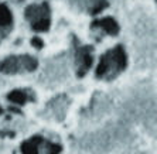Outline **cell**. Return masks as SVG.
<instances>
[{"mask_svg": "<svg viewBox=\"0 0 157 154\" xmlns=\"http://www.w3.org/2000/svg\"><path fill=\"white\" fill-rule=\"evenodd\" d=\"M126 65H128V58L124 48L122 45H116L101 57L95 75L96 78L103 81H112L126 69Z\"/></svg>", "mask_w": 157, "mask_h": 154, "instance_id": "cell-1", "label": "cell"}, {"mask_svg": "<svg viewBox=\"0 0 157 154\" xmlns=\"http://www.w3.org/2000/svg\"><path fill=\"white\" fill-rule=\"evenodd\" d=\"M38 62L31 55H11L0 61V72L14 75V73L33 72L37 69Z\"/></svg>", "mask_w": 157, "mask_h": 154, "instance_id": "cell-2", "label": "cell"}, {"mask_svg": "<svg viewBox=\"0 0 157 154\" xmlns=\"http://www.w3.org/2000/svg\"><path fill=\"white\" fill-rule=\"evenodd\" d=\"M24 16L27 21H30L34 31H47L51 26V11L48 3L45 2L41 4H30L24 11Z\"/></svg>", "mask_w": 157, "mask_h": 154, "instance_id": "cell-3", "label": "cell"}, {"mask_svg": "<svg viewBox=\"0 0 157 154\" xmlns=\"http://www.w3.org/2000/svg\"><path fill=\"white\" fill-rule=\"evenodd\" d=\"M62 2L68 3L75 10L84 11L91 16L99 14L108 7V0H62Z\"/></svg>", "mask_w": 157, "mask_h": 154, "instance_id": "cell-4", "label": "cell"}, {"mask_svg": "<svg viewBox=\"0 0 157 154\" xmlns=\"http://www.w3.org/2000/svg\"><path fill=\"white\" fill-rule=\"evenodd\" d=\"M94 58H92V47L91 45H84L77 50L75 54V65H77V75L84 77L88 72V69L92 66Z\"/></svg>", "mask_w": 157, "mask_h": 154, "instance_id": "cell-5", "label": "cell"}, {"mask_svg": "<svg viewBox=\"0 0 157 154\" xmlns=\"http://www.w3.org/2000/svg\"><path fill=\"white\" fill-rule=\"evenodd\" d=\"M13 27V14L6 4H0V43L10 34Z\"/></svg>", "mask_w": 157, "mask_h": 154, "instance_id": "cell-6", "label": "cell"}, {"mask_svg": "<svg viewBox=\"0 0 157 154\" xmlns=\"http://www.w3.org/2000/svg\"><path fill=\"white\" fill-rule=\"evenodd\" d=\"M92 28H101L108 36H117L119 34V24L112 17H103L101 20H95L92 23Z\"/></svg>", "mask_w": 157, "mask_h": 154, "instance_id": "cell-7", "label": "cell"}, {"mask_svg": "<svg viewBox=\"0 0 157 154\" xmlns=\"http://www.w3.org/2000/svg\"><path fill=\"white\" fill-rule=\"evenodd\" d=\"M44 144V139L40 136H34L30 140H26L21 144V153L23 154H38L40 147Z\"/></svg>", "mask_w": 157, "mask_h": 154, "instance_id": "cell-8", "label": "cell"}, {"mask_svg": "<svg viewBox=\"0 0 157 154\" xmlns=\"http://www.w3.org/2000/svg\"><path fill=\"white\" fill-rule=\"evenodd\" d=\"M7 99L10 100V102L16 103V105H24L27 100H34L33 98H30L26 91H20V89L11 91L7 95Z\"/></svg>", "mask_w": 157, "mask_h": 154, "instance_id": "cell-9", "label": "cell"}, {"mask_svg": "<svg viewBox=\"0 0 157 154\" xmlns=\"http://www.w3.org/2000/svg\"><path fill=\"white\" fill-rule=\"evenodd\" d=\"M61 146L55 143H47L45 144V153L47 154H59L61 153Z\"/></svg>", "mask_w": 157, "mask_h": 154, "instance_id": "cell-10", "label": "cell"}, {"mask_svg": "<svg viewBox=\"0 0 157 154\" xmlns=\"http://www.w3.org/2000/svg\"><path fill=\"white\" fill-rule=\"evenodd\" d=\"M31 44H33L34 48H37V50H41V48L44 47V43L41 38H38V37H34V38H31Z\"/></svg>", "mask_w": 157, "mask_h": 154, "instance_id": "cell-11", "label": "cell"}, {"mask_svg": "<svg viewBox=\"0 0 157 154\" xmlns=\"http://www.w3.org/2000/svg\"><path fill=\"white\" fill-rule=\"evenodd\" d=\"M2 113H3V109H2V107H0V115H2Z\"/></svg>", "mask_w": 157, "mask_h": 154, "instance_id": "cell-12", "label": "cell"}, {"mask_svg": "<svg viewBox=\"0 0 157 154\" xmlns=\"http://www.w3.org/2000/svg\"><path fill=\"white\" fill-rule=\"evenodd\" d=\"M18 2H23V0H18Z\"/></svg>", "mask_w": 157, "mask_h": 154, "instance_id": "cell-13", "label": "cell"}]
</instances>
